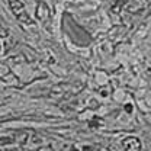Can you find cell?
I'll return each instance as SVG.
<instances>
[{
    "instance_id": "2",
    "label": "cell",
    "mask_w": 151,
    "mask_h": 151,
    "mask_svg": "<svg viewBox=\"0 0 151 151\" xmlns=\"http://www.w3.org/2000/svg\"><path fill=\"white\" fill-rule=\"evenodd\" d=\"M35 16H37L38 20H41V22H44V23L50 19V16H51V10H50V7H48L44 1H39V3H38Z\"/></svg>"
},
{
    "instance_id": "1",
    "label": "cell",
    "mask_w": 151,
    "mask_h": 151,
    "mask_svg": "<svg viewBox=\"0 0 151 151\" xmlns=\"http://www.w3.org/2000/svg\"><path fill=\"white\" fill-rule=\"evenodd\" d=\"M9 6L12 9V12L16 15L19 22H23V23H28V25H32V19L29 18L25 12V6L22 3V0H9Z\"/></svg>"
},
{
    "instance_id": "6",
    "label": "cell",
    "mask_w": 151,
    "mask_h": 151,
    "mask_svg": "<svg viewBox=\"0 0 151 151\" xmlns=\"http://www.w3.org/2000/svg\"><path fill=\"white\" fill-rule=\"evenodd\" d=\"M70 151H77V150L76 148H70Z\"/></svg>"
},
{
    "instance_id": "4",
    "label": "cell",
    "mask_w": 151,
    "mask_h": 151,
    "mask_svg": "<svg viewBox=\"0 0 151 151\" xmlns=\"http://www.w3.org/2000/svg\"><path fill=\"white\" fill-rule=\"evenodd\" d=\"M118 1H119L121 4H128V3H131L132 0H118Z\"/></svg>"
},
{
    "instance_id": "3",
    "label": "cell",
    "mask_w": 151,
    "mask_h": 151,
    "mask_svg": "<svg viewBox=\"0 0 151 151\" xmlns=\"http://www.w3.org/2000/svg\"><path fill=\"white\" fill-rule=\"evenodd\" d=\"M122 148H124V151H139L141 150V142H139L138 138L128 137L122 141Z\"/></svg>"
},
{
    "instance_id": "5",
    "label": "cell",
    "mask_w": 151,
    "mask_h": 151,
    "mask_svg": "<svg viewBox=\"0 0 151 151\" xmlns=\"http://www.w3.org/2000/svg\"><path fill=\"white\" fill-rule=\"evenodd\" d=\"M125 111H127L128 113L132 111V108H131V105H129V103H128V105H125Z\"/></svg>"
}]
</instances>
